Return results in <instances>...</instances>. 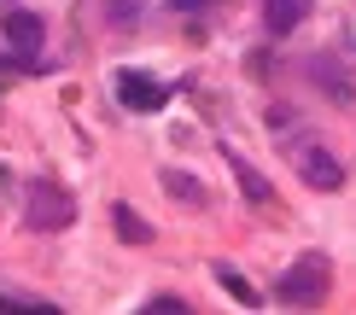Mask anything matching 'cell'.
I'll list each match as a JSON object with an SVG mask.
<instances>
[{"mask_svg":"<svg viewBox=\"0 0 356 315\" xmlns=\"http://www.w3.org/2000/svg\"><path fill=\"white\" fill-rule=\"evenodd\" d=\"M327 286H333V268H327V257L321 251H304L298 263L280 275V286H275V298L286 309H316L321 298H327Z\"/></svg>","mask_w":356,"mask_h":315,"instance_id":"6da1fadb","label":"cell"},{"mask_svg":"<svg viewBox=\"0 0 356 315\" xmlns=\"http://www.w3.org/2000/svg\"><path fill=\"white\" fill-rule=\"evenodd\" d=\"M24 222H29V228H41V234H58V228L76 222V199H70L58 181L35 175V181L24 187Z\"/></svg>","mask_w":356,"mask_h":315,"instance_id":"7a4b0ae2","label":"cell"},{"mask_svg":"<svg viewBox=\"0 0 356 315\" xmlns=\"http://www.w3.org/2000/svg\"><path fill=\"white\" fill-rule=\"evenodd\" d=\"M117 99L129 105V111H164L170 105V88L140 76V70H117Z\"/></svg>","mask_w":356,"mask_h":315,"instance_id":"3957f363","label":"cell"},{"mask_svg":"<svg viewBox=\"0 0 356 315\" xmlns=\"http://www.w3.org/2000/svg\"><path fill=\"white\" fill-rule=\"evenodd\" d=\"M298 175L316 193H339V187H345V163H339L327 146H304V152H298Z\"/></svg>","mask_w":356,"mask_h":315,"instance_id":"277c9868","label":"cell"},{"mask_svg":"<svg viewBox=\"0 0 356 315\" xmlns=\"http://www.w3.org/2000/svg\"><path fill=\"white\" fill-rule=\"evenodd\" d=\"M309 18V0H263V24H269V35H292Z\"/></svg>","mask_w":356,"mask_h":315,"instance_id":"5b68a950","label":"cell"},{"mask_svg":"<svg viewBox=\"0 0 356 315\" xmlns=\"http://www.w3.org/2000/svg\"><path fill=\"white\" fill-rule=\"evenodd\" d=\"M6 41L18 53H35L41 47V18H35V12H12V18H6Z\"/></svg>","mask_w":356,"mask_h":315,"instance_id":"8992f818","label":"cell"},{"mask_svg":"<svg viewBox=\"0 0 356 315\" xmlns=\"http://www.w3.org/2000/svg\"><path fill=\"white\" fill-rule=\"evenodd\" d=\"M158 187H164L170 199H181V204H211V193L193 181V175H181V170H164V175H158Z\"/></svg>","mask_w":356,"mask_h":315,"instance_id":"52a82bcc","label":"cell"},{"mask_svg":"<svg viewBox=\"0 0 356 315\" xmlns=\"http://www.w3.org/2000/svg\"><path fill=\"white\" fill-rule=\"evenodd\" d=\"M111 228H117V239H129V245H152V228L135 216V204H117L111 210Z\"/></svg>","mask_w":356,"mask_h":315,"instance_id":"ba28073f","label":"cell"},{"mask_svg":"<svg viewBox=\"0 0 356 315\" xmlns=\"http://www.w3.org/2000/svg\"><path fill=\"white\" fill-rule=\"evenodd\" d=\"M228 163H234V175H240V193H245V199H251V204H275V187H269V181H263V175H257V170H251V163H245V158H228Z\"/></svg>","mask_w":356,"mask_h":315,"instance_id":"9c48e42d","label":"cell"},{"mask_svg":"<svg viewBox=\"0 0 356 315\" xmlns=\"http://www.w3.org/2000/svg\"><path fill=\"white\" fill-rule=\"evenodd\" d=\"M216 280H222V286L234 292V304H245V309H263V292H257V286H245V280L234 275L228 263H216Z\"/></svg>","mask_w":356,"mask_h":315,"instance_id":"30bf717a","label":"cell"},{"mask_svg":"<svg viewBox=\"0 0 356 315\" xmlns=\"http://www.w3.org/2000/svg\"><path fill=\"white\" fill-rule=\"evenodd\" d=\"M0 315H58V304H41V298H0Z\"/></svg>","mask_w":356,"mask_h":315,"instance_id":"8fae6325","label":"cell"},{"mask_svg":"<svg viewBox=\"0 0 356 315\" xmlns=\"http://www.w3.org/2000/svg\"><path fill=\"white\" fill-rule=\"evenodd\" d=\"M140 315H187V304H181V298H170V292H158V298H146V304H140Z\"/></svg>","mask_w":356,"mask_h":315,"instance_id":"7c38bea8","label":"cell"},{"mask_svg":"<svg viewBox=\"0 0 356 315\" xmlns=\"http://www.w3.org/2000/svg\"><path fill=\"white\" fill-rule=\"evenodd\" d=\"M170 6H175V12H204L211 0H170Z\"/></svg>","mask_w":356,"mask_h":315,"instance_id":"4fadbf2b","label":"cell"}]
</instances>
